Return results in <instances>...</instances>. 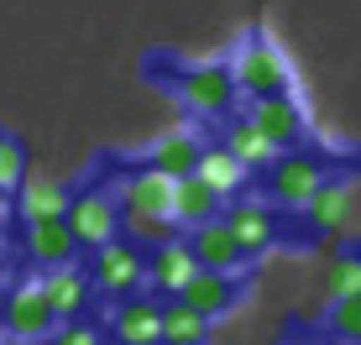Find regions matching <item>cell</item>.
I'll list each match as a JSON object with an SVG mask.
<instances>
[{
	"label": "cell",
	"instance_id": "obj_20",
	"mask_svg": "<svg viewBox=\"0 0 361 345\" xmlns=\"http://www.w3.org/2000/svg\"><path fill=\"white\" fill-rule=\"evenodd\" d=\"M309 220H314V230H356V194L345 189V183H325V189L309 199Z\"/></svg>",
	"mask_w": 361,
	"mask_h": 345
},
{
	"label": "cell",
	"instance_id": "obj_23",
	"mask_svg": "<svg viewBox=\"0 0 361 345\" xmlns=\"http://www.w3.org/2000/svg\"><path fill=\"white\" fill-rule=\"evenodd\" d=\"M325 293L330 303L341 299H361V251H335L325 267Z\"/></svg>",
	"mask_w": 361,
	"mask_h": 345
},
{
	"label": "cell",
	"instance_id": "obj_25",
	"mask_svg": "<svg viewBox=\"0 0 361 345\" xmlns=\"http://www.w3.org/2000/svg\"><path fill=\"white\" fill-rule=\"evenodd\" d=\"M21 178H27V152H21V142L11 131H0V194L21 189Z\"/></svg>",
	"mask_w": 361,
	"mask_h": 345
},
{
	"label": "cell",
	"instance_id": "obj_15",
	"mask_svg": "<svg viewBox=\"0 0 361 345\" xmlns=\"http://www.w3.org/2000/svg\"><path fill=\"white\" fill-rule=\"evenodd\" d=\"M199 152H204V142L194 137V131H163V137L152 142V163L147 168H157L163 178H194V168H199Z\"/></svg>",
	"mask_w": 361,
	"mask_h": 345
},
{
	"label": "cell",
	"instance_id": "obj_24",
	"mask_svg": "<svg viewBox=\"0 0 361 345\" xmlns=\"http://www.w3.org/2000/svg\"><path fill=\"white\" fill-rule=\"evenodd\" d=\"M121 220H126V241L136 251H157V246L178 241L173 236V220H157V215H121Z\"/></svg>",
	"mask_w": 361,
	"mask_h": 345
},
{
	"label": "cell",
	"instance_id": "obj_10",
	"mask_svg": "<svg viewBox=\"0 0 361 345\" xmlns=\"http://www.w3.org/2000/svg\"><path fill=\"white\" fill-rule=\"evenodd\" d=\"M189 251H194V262L204 267V272H226V277H235V272L246 267V251L235 246V236L226 230V220H209V225L189 230Z\"/></svg>",
	"mask_w": 361,
	"mask_h": 345
},
{
	"label": "cell",
	"instance_id": "obj_18",
	"mask_svg": "<svg viewBox=\"0 0 361 345\" xmlns=\"http://www.w3.org/2000/svg\"><path fill=\"white\" fill-rule=\"evenodd\" d=\"M42 293H47V303H53L58 325H68V319H79L84 303H90V277H84L79 267H58V272H42Z\"/></svg>",
	"mask_w": 361,
	"mask_h": 345
},
{
	"label": "cell",
	"instance_id": "obj_12",
	"mask_svg": "<svg viewBox=\"0 0 361 345\" xmlns=\"http://www.w3.org/2000/svg\"><path fill=\"white\" fill-rule=\"evenodd\" d=\"M220 220H226V230L235 236V246L246 251V262H252V256H262L267 246L278 241V220H272L267 204H231Z\"/></svg>",
	"mask_w": 361,
	"mask_h": 345
},
{
	"label": "cell",
	"instance_id": "obj_5",
	"mask_svg": "<svg viewBox=\"0 0 361 345\" xmlns=\"http://www.w3.org/2000/svg\"><path fill=\"white\" fill-rule=\"evenodd\" d=\"M0 325H6V335L21 340V345H37V340L53 335V330H58V314H53V303H47L42 282H21V288L6 299Z\"/></svg>",
	"mask_w": 361,
	"mask_h": 345
},
{
	"label": "cell",
	"instance_id": "obj_17",
	"mask_svg": "<svg viewBox=\"0 0 361 345\" xmlns=\"http://www.w3.org/2000/svg\"><path fill=\"white\" fill-rule=\"evenodd\" d=\"M116 340H126V345H163V303L126 299L116 309Z\"/></svg>",
	"mask_w": 361,
	"mask_h": 345
},
{
	"label": "cell",
	"instance_id": "obj_6",
	"mask_svg": "<svg viewBox=\"0 0 361 345\" xmlns=\"http://www.w3.org/2000/svg\"><path fill=\"white\" fill-rule=\"evenodd\" d=\"M246 120H252L278 152H298V142H304V131H309V115H304V105H298V94L252 100V115H246Z\"/></svg>",
	"mask_w": 361,
	"mask_h": 345
},
{
	"label": "cell",
	"instance_id": "obj_4",
	"mask_svg": "<svg viewBox=\"0 0 361 345\" xmlns=\"http://www.w3.org/2000/svg\"><path fill=\"white\" fill-rule=\"evenodd\" d=\"M63 225L73 230V241L90 246V251L110 246V241H116V230H121V204H116V194H105V189H84V194H73Z\"/></svg>",
	"mask_w": 361,
	"mask_h": 345
},
{
	"label": "cell",
	"instance_id": "obj_2",
	"mask_svg": "<svg viewBox=\"0 0 361 345\" xmlns=\"http://www.w3.org/2000/svg\"><path fill=\"white\" fill-rule=\"evenodd\" d=\"M168 84H173V94H178L199 120L231 115L235 100H241L226 63H168Z\"/></svg>",
	"mask_w": 361,
	"mask_h": 345
},
{
	"label": "cell",
	"instance_id": "obj_19",
	"mask_svg": "<svg viewBox=\"0 0 361 345\" xmlns=\"http://www.w3.org/2000/svg\"><path fill=\"white\" fill-rule=\"evenodd\" d=\"M194 178L204 183V189L215 194V199H231V194H241V189H246V178H252V172H246L241 163H235V157L226 152V146H204V152H199Z\"/></svg>",
	"mask_w": 361,
	"mask_h": 345
},
{
	"label": "cell",
	"instance_id": "obj_16",
	"mask_svg": "<svg viewBox=\"0 0 361 345\" xmlns=\"http://www.w3.org/2000/svg\"><path fill=\"white\" fill-rule=\"evenodd\" d=\"M168 220H173V225H183V230H199V225H209V220H220V199L199 178H178V183H173Z\"/></svg>",
	"mask_w": 361,
	"mask_h": 345
},
{
	"label": "cell",
	"instance_id": "obj_8",
	"mask_svg": "<svg viewBox=\"0 0 361 345\" xmlns=\"http://www.w3.org/2000/svg\"><path fill=\"white\" fill-rule=\"evenodd\" d=\"M116 204H121V215H157V220H168L173 178H163L157 168H136V172H126V178H121Z\"/></svg>",
	"mask_w": 361,
	"mask_h": 345
},
{
	"label": "cell",
	"instance_id": "obj_27",
	"mask_svg": "<svg viewBox=\"0 0 361 345\" xmlns=\"http://www.w3.org/2000/svg\"><path fill=\"white\" fill-rule=\"evenodd\" d=\"M47 340H53V345H99V335H94L90 325H79V319H68V325H58V330H53V335H47Z\"/></svg>",
	"mask_w": 361,
	"mask_h": 345
},
{
	"label": "cell",
	"instance_id": "obj_9",
	"mask_svg": "<svg viewBox=\"0 0 361 345\" xmlns=\"http://www.w3.org/2000/svg\"><path fill=\"white\" fill-rule=\"evenodd\" d=\"M178 303H189L204 325H215V319H226L235 303H241V282L226 277V272H204V267H199L189 277V288L178 293Z\"/></svg>",
	"mask_w": 361,
	"mask_h": 345
},
{
	"label": "cell",
	"instance_id": "obj_11",
	"mask_svg": "<svg viewBox=\"0 0 361 345\" xmlns=\"http://www.w3.org/2000/svg\"><path fill=\"white\" fill-rule=\"evenodd\" d=\"M68 199H73V194L53 178V172H27V178H21V189H16V209H21V220H27V225L63 220V215H68Z\"/></svg>",
	"mask_w": 361,
	"mask_h": 345
},
{
	"label": "cell",
	"instance_id": "obj_21",
	"mask_svg": "<svg viewBox=\"0 0 361 345\" xmlns=\"http://www.w3.org/2000/svg\"><path fill=\"white\" fill-rule=\"evenodd\" d=\"M226 152H231V157H235V163H241L246 172H257V168L267 172V168L283 157L278 146H272V142L262 137V131L252 126V120H235V126H231V137H226Z\"/></svg>",
	"mask_w": 361,
	"mask_h": 345
},
{
	"label": "cell",
	"instance_id": "obj_7",
	"mask_svg": "<svg viewBox=\"0 0 361 345\" xmlns=\"http://www.w3.org/2000/svg\"><path fill=\"white\" fill-rule=\"evenodd\" d=\"M94 282L105 293H131L147 282V251H136L131 241H110V246H99L94 251Z\"/></svg>",
	"mask_w": 361,
	"mask_h": 345
},
{
	"label": "cell",
	"instance_id": "obj_26",
	"mask_svg": "<svg viewBox=\"0 0 361 345\" xmlns=\"http://www.w3.org/2000/svg\"><path fill=\"white\" fill-rule=\"evenodd\" d=\"M330 330H335V340L361 345V299H341V303H330Z\"/></svg>",
	"mask_w": 361,
	"mask_h": 345
},
{
	"label": "cell",
	"instance_id": "obj_1",
	"mask_svg": "<svg viewBox=\"0 0 361 345\" xmlns=\"http://www.w3.org/2000/svg\"><path fill=\"white\" fill-rule=\"evenodd\" d=\"M231 84L246 100H278V94H293V68L267 37H246L231 58Z\"/></svg>",
	"mask_w": 361,
	"mask_h": 345
},
{
	"label": "cell",
	"instance_id": "obj_22",
	"mask_svg": "<svg viewBox=\"0 0 361 345\" xmlns=\"http://www.w3.org/2000/svg\"><path fill=\"white\" fill-rule=\"evenodd\" d=\"M209 340V325L199 319L189 303H163V345H204Z\"/></svg>",
	"mask_w": 361,
	"mask_h": 345
},
{
	"label": "cell",
	"instance_id": "obj_3",
	"mask_svg": "<svg viewBox=\"0 0 361 345\" xmlns=\"http://www.w3.org/2000/svg\"><path fill=\"white\" fill-rule=\"evenodd\" d=\"M325 183H330L325 178V163H319L314 152H283L278 163L262 172L267 199L283 204V209H309V199H314Z\"/></svg>",
	"mask_w": 361,
	"mask_h": 345
},
{
	"label": "cell",
	"instance_id": "obj_14",
	"mask_svg": "<svg viewBox=\"0 0 361 345\" xmlns=\"http://www.w3.org/2000/svg\"><path fill=\"white\" fill-rule=\"evenodd\" d=\"M194 272H199V262H194L189 241H168V246H157V251H147V282L163 288V293H183Z\"/></svg>",
	"mask_w": 361,
	"mask_h": 345
},
{
	"label": "cell",
	"instance_id": "obj_13",
	"mask_svg": "<svg viewBox=\"0 0 361 345\" xmlns=\"http://www.w3.org/2000/svg\"><path fill=\"white\" fill-rule=\"evenodd\" d=\"M27 256L42 272H58V267H73L79 256V241L63 220H42V225H27Z\"/></svg>",
	"mask_w": 361,
	"mask_h": 345
}]
</instances>
